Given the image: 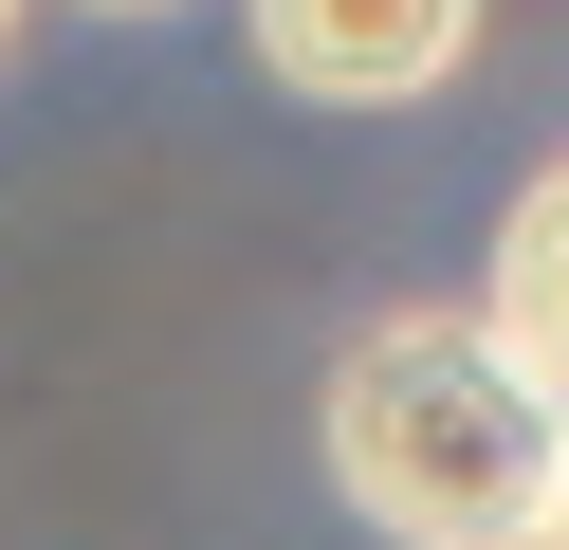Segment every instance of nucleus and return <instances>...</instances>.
<instances>
[{
  "instance_id": "obj_4",
  "label": "nucleus",
  "mask_w": 569,
  "mask_h": 550,
  "mask_svg": "<svg viewBox=\"0 0 569 550\" xmlns=\"http://www.w3.org/2000/svg\"><path fill=\"white\" fill-rule=\"evenodd\" d=\"M532 550H569V477H551V532H532Z\"/></svg>"
},
{
  "instance_id": "obj_5",
  "label": "nucleus",
  "mask_w": 569,
  "mask_h": 550,
  "mask_svg": "<svg viewBox=\"0 0 569 550\" xmlns=\"http://www.w3.org/2000/svg\"><path fill=\"white\" fill-rule=\"evenodd\" d=\"M92 19H129V0H92Z\"/></svg>"
},
{
  "instance_id": "obj_6",
  "label": "nucleus",
  "mask_w": 569,
  "mask_h": 550,
  "mask_svg": "<svg viewBox=\"0 0 569 550\" xmlns=\"http://www.w3.org/2000/svg\"><path fill=\"white\" fill-rule=\"evenodd\" d=\"M0 19H19V0H0Z\"/></svg>"
},
{
  "instance_id": "obj_3",
  "label": "nucleus",
  "mask_w": 569,
  "mask_h": 550,
  "mask_svg": "<svg viewBox=\"0 0 569 550\" xmlns=\"http://www.w3.org/2000/svg\"><path fill=\"white\" fill-rule=\"evenodd\" d=\"M478 349H496V367H515V386L569 422V166L532 183L515 220H496V293H478Z\"/></svg>"
},
{
  "instance_id": "obj_2",
  "label": "nucleus",
  "mask_w": 569,
  "mask_h": 550,
  "mask_svg": "<svg viewBox=\"0 0 569 550\" xmlns=\"http://www.w3.org/2000/svg\"><path fill=\"white\" fill-rule=\"evenodd\" d=\"M478 56V0H258V73L312 110H405Z\"/></svg>"
},
{
  "instance_id": "obj_1",
  "label": "nucleus",
  "mask_w": 569,
  "mask_h": 550,
  "mask_svg": "<svg viewBox=\"0 0 569 550\" xmlns=\"http://www.w3.org/2000/svg\"><path fill=\"white\" fill-rule=\"evenodd\" d=\"M331 477L405 550H532L551 477H569V422L478 349V312H386L331 367Z\"/></svg>"
}]
</instances>
